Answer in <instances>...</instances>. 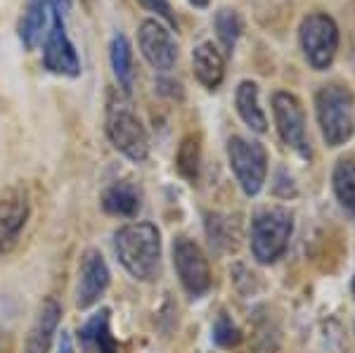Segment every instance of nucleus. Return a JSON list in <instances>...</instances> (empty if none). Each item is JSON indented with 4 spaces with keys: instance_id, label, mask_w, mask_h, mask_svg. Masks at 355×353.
I'll return each mask as SVG.
<instances>
[{
    "instance_id": "nucleus-7",
    "label": "nucleus",
    "mask_w": 355,
    "mask_h": 353,
    "mask_svg": "<svg viewBox=\"0 0 355 353\" xmlns=\"http://www.w3.org/2000/svg\"><path fill=\"white\" fill-rule=\"evenodd\" d=\"M43 64L50 74L67 78L81 76V57L76 53V45L71 43L64 26V17L50 5V28L45 31L43 43Z\"/></svg>"
},
{
    "instance_id": "nucleus-24",
    "label": "nucleus",
    "mask_w": 355,
    "mask_h": 353,
    "mask_svg": "<svg viewBox=\"0 0 355 353\" xmlns=\"http://www.w3.org/2000/svg\"><path fill=\"white\" fill-rule=\"evenodd\" d=\"M137 3H140L145 10H150V12L157 15V19H164L166 24H168V28L178 26L175 12H173V8H171L168 0H137Z\"/></svg>"
},
{
    "instance_id": "nucleus-20",
    "label": "nucleus",
    "mask_w": 355,
    "mask_h": 353,
    "mask_svg": "<svg viewBox=\"0 0 355 353\" xmlns=\"http://www.w3.org/2000/svg\"><path fill=\"white\" fill-rule=\"evenodd\" d=\"M214 28H216V36H218L220 48L225 50L227 55H232L234 48H237L239 36H242V31H244L242 15L234 8H220L214 17Z\"/></svg>"
},
{
    "instance_id": "nucleus-2",
    "label": "nucleus",
    "mask_w": 355,
    "mask_h": 353,
    "mask_svg": "<svg viewBox=\"0 0 355 353\" xmlns=\"http://www.w3.org/2000/svg\"><path fill=\"white\" fill-rule=\"evenodd\" d=\"M105 133L114 150L130 162H145L150 155V135L123 90H110L105 110Z\"/></svg>"
},
{
    "instance_id": "nucleus-11",
    "label": "nucleus",
    "mask_w": 355,
    "mask_h": 353,
    "mask_svg": "<svg viewBox=\"0 0 355 353\" xmlns=\"http://www.w3.org/2000/svg\"><path fill=\"white\" fill-rule=\"evenodd\" d=\"M28 221V197L24 187H0V256L8 254L19 240Z\"/></svg>"
},
{
    "instance_id": "nucleus-10",
    "label": "nucleus",
    "mask_w": 355,
    "mask_h": 353,
    "mask_svg": "<svg viewBox=\"0 0 355 353\" xmlns=\"http://www.w3.org/2000/svg\"><path fill=\"white\" fill-rule=\"evenodd\" d=\"M137 45L147 64L157 71H171L178 62V41L171 28L159 19H142L137 28Z\"/></svg>"
},
{
    "instance_id": "nucleus-9",
    "label": "nucleus",
    "mask_w": 355,
    "mask_h": 353,
    "mask_svg": "<svg viewBox=\"0 0 355 353\" xmlns=\"http://www.w3.org/2000/svg\"><path fill=\"white\" fill-rule=\"evenodd\" d=\"M173 266L180 277V284L192 299L204 297L211 289V266L206 254L190 237H175L173 240Z\"/></svg>"
},
{
    "instance_id": "nucleus-28",
    "label": "nucleus",
    "mask_w": 355,
    "mask_h": 353,
    "mask_svg": "<svg viewBox=\"0 0 355 353\" xmlns=\"http://www.w3.org/2000/svg\"><path fill=\"white\" fill-rule=\"evenodd\" d=\"M353 294H355V277H353Z\"/></svg>"
},
{
    "instance_id": "nucleus-15",
    "label": "nucleus",
    "mask_w": 355,
    "mask_h": 353,
    "mask_svg": "<svg viewBox=\"0 0 355 353\" xmlns=\"http://www.w3.org/2000/svg\"><path fill=\"white\" fill-rule=\"evenodd\" d=\"M50 19V0H26L19 19V41L26 50H33L43 41Z\"/></svg>"
},
{
    "instance_id": "nucleus-8",
    "label": "nucleus",
    "mask_w": 355,
    "mask_h": 353,
    "mask_svg": "<svg viewBox=\"0 0 355 353\" xmlns=\"http://www.w3.org/2000/svg\"><path fill=\"white\" fill-rule=\"evenodd\" d=\"M272 117L284 145L291 147L299 157L311 159L313 150L306 133V114H303L299 98L294 93H287V90H277L272 95Z\"/></svg>"
},
{
    "instance_id": "nucleus-21",
    "label": "nucleus",
    "mask_w": 355,
    "mask_h": 353,
    "mask_svg": "<svg viewBox=\"0 0 355 353\" xmlns=\"http://www.w3.org/2000/svg\"><path fill=\"white\" fill-rule=\"evenodd\" d=\"M331 187L341 207L355 214V159H341L336 164L331 173Z\"/></svg>"
},
{
    "instance_id": "nucleus-13",
    "label": "nucleus",
    "mask_w": 355,
    "mask_h": 353,
    "mask_svg": "<svg viewBox=\"0 0 355 353\" xmlns=\"http://www.w3.org/2000/svg\"><path fill=\"white\" fill-rule=\"evenodd\" d=\"M60 316H62V311H60V306H57V301L45 299L36 313V320H33V325L26 334L24 353H48L50 351L57 325H60Z\"/></svg>"
},
{
    "instance_id": "nucleus-19",
    "label": "nucleus",
    "mask_w": 355,
    "mask_h": 353,
    "mask_svg": "<svg viewBox=\"0 0 355 353\" xmlns=\"http://www.w3.org/2000/svg\"><path fill=\"white\" fill-rule=\"evenodd\" d=\"M81 339L90 346L95 353H119L116 341L110 332V311L102 309L97 316L90 318L81 329Z\"/></svg>"
},
{
    "instance_id": "nucleus-12",
    "label": "nucleus",
    "mask_w": 355,
    "mask_h": 353,
    "mask_svg": "<svg viewBox=\"0 0 355 353\" xmlns=\"http://www.w3.org/2000/svg\"><path fill=\"white\" fill-rule=\"evenodd\" d=\"M110 287V268L107 261L97 249H88L81 256L78 266V282H76V306L78 309H90L100 301L102 294Z\"/></svg>"
},
{
    "instance_id": "nucleus-6",
    "label": "nucleus",
    "mask_w": 355,
    "mask_h": 353,
    "mask_svg": "<svg viewBox=\"0 0 355 353\" xmlns=\"http://www.w3.org/2000/svg\"><path fill=\"white\" fill-rule=\"evenodd\" d=\"M227 162L244 195L256 197L268 178V152L261 142L232 135L227 140Z\"/></svg>"
},
{
    "instance_id": "nucleus-14",
    "label": "nucleus",
    "mask_w": 355,
    "mask_h": 353,
    "mask_svg": "<svg viewBox=\"0 0 355 353\" xmlns=\"http://www.w3.org/2000/svg\"><path fill=\"white\" fill-rule=\"evenodd\" d=\"M192 69L204 88L216 90L225 78V57L214 43H199L192 50Z\"/></svg>"
},
{
    "instance_id": "nucleus-16",
    "label": "nucleus",
    "mask_w": 355,
    "mask_h": 353,
    "mask_svg": "<svg viewBox=\"0 0 355 353\" xmlns=\"http://www.w3.org/2000/svg\"><path fill=\"white\" fill-rule=\"evenodd\" d=\"M234 107H237L239 119L256 133H266L268 119L259 100V83L256 81H242L234 90Z\"/></svg>"
},
{
    "instance_id": "nucleus-22",
    "label": "nucleus",
    "mask_w": 355,
    "mask_h": 353,
    "mask_svg": "<svg viewBox=\"0 0 355 353\" xmlns=\"http://www.w3.org/2000/svg\"><path fill=\"white\" fill-rule=\"evenodd\" d=\"M175 164H178V171H180L185 178H190V180L197 178V171H199V140L194 138V135L182 140L180 150H178V157H175Z\"/></svg>"
},
{
    "instance_id": "nucleus-18",
    "label": "nucleus",
    "mask_w": 355,
    "mask_h": 353,
    "mask_svg": "<svg viewBox=\"0 0 355 353\" xmlns=\"http://www.w3.org/2000/svg\"><path fill=\"white\" fill-rule=\"evenodd\" d=\"M110 62H112V71L116 76L119 85L125 95H130L133 90V48H130V41L123 36V33H116L110 43Z\"/></svg>"
},
{
    "instance_id": "nucleus-1",
    "label": "nucleus",
    "mask_w": 355,
    "mask_h": 353,
    "mask_svg": "<svg viewBox=\"0 0 355 353\" xmlns=\"http://www.w3.org/2000/svg\"><path fill=\"white\" fill-rule=\"evenodd\" d=\"M114 252L135 280L150 282L159 273L162 261V232L154 223L140 221L114 232Z\"/></svg>"
},
{
    "instance_id": "nucleus-23",
    "label": "nucleus",
    "mask_w": 355,
    "mask_h": 353,
    "mask_svg": "<svg viewBox=\"0 0 355 353\" xmlns=\"http://www.w3.org/2000/svg\"><path fill=\"white\" fill-rule=\"evenodd\" d=\"M214 339L220 346H234L239 341V329L232 325V320L227 316H220L214 327Z\"/></svg>"
},
{
    "instance_id": "nucleus-17",
    "label": "nucleus",
    "mask_w": 355,
    "mask_h": 353,
    "mask_svg": "<svg viewBox=\"0 0 355 353\" xmlns=\"http://www.w3.org/2000/svg\"><path fill=\"white\" fill-rule=\"evenodd\" d=\"M102 209L112 216L133 218L140 212V192L128 180H119V183H114L105 190V195H102Z\"/></svg>"
},
{
    "instance_id": "nucleus-3",
    "label": "nucleus",
    "mask_w": 355,
    "mask_h": 353,
    "mask_svg": "<svg viewBox=\"0 0 355 353\" xmlns=\"http://www.w3.org/2000/svg\"><path fill=\"white\" fill-rule=\"evenodd\" d=\"M318 126L327 147H341L355 130V98L346 85H322L315 95Z\"/></svg>"
},
{
    "instance_id": "nucleus-26",
    "label": "nucleus",
    "mask_w": 355,
    "mask_h": 353,
    "mask_svg": "<svg viewBox=\"0 0 355 353\" xmlns=\"http://www.w3.org/2000/svg\"><path fill=\"white\" fill-rule=\"evenodd\" d=\"M50 5H53V10H57L62 17L71 10V0H50Z\"/></svg>"
},
{
    "instance_id": "nucleus-27",
    "label": "nucleus",
    "mask_w": 355,
    "mask_h": 353,
    "mask_svg": "<svg viewBox=\"0 0 355 353\" xmlns=\"http://www.w3.org/2000/svg\"><path fill=\"white\" fill-rule=\"evenodd\" d=\"M190 5H194V8H206L209 5V0H187Z\"/></svg>"
},
{
    "instance_id": "nucleus-4",
    "label": "nucleus",
    "mask_w": 355,
    "mask_h": 353,
    "mask_svg": "<svg viewBox=\"0 0 355 353\" xmlns=\"http://www.w3.org/2000/svg\"><path fill=\"white\" fill-rule=\"evenodd\" d=\"M294 218L287 209H263L251 221V254L259 264H275L289 247Z\"/></svg>"
},
{
    "instance_id": "nucleus-5",
    "label": "nucleus",
    "mask_w": 355,
    "mask_h": 353,
    "mask_svg": "<svg viewBox=\"0 0 355 353\" xmlns=\"http://www.w3.org/2000/svg\"><path fill=\"white\" fill-rule=\"evenodd\" d=\"M299 43L306 62L315 71H324L331 67L339 53V26L324 12H313L303 17L299 28Z\"/></svg>"
},
{
    "instance_id": "nucleus-25",
    "label": "nucleus",
    "mask_w": 355,
    "mask_h": 353,
    "mask_svg": "<svg viewBox=\"0 0 355 353\" xmlns=\"http://www.w3.org/2000/svg\"><path fill=\"white\" fill-rule=\"evenodd\" d=\"M57 353H73L71 337H69L67 332H62V337H60V346H57Z\"/></svg>"
}]
</instances>
